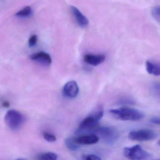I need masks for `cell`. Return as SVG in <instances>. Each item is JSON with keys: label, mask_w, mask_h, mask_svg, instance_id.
<instances>
[{"label": "cell", "mask_w": 160, "mask_h": 160, "mask_svg": "<svg viewBox=\"0 0 160 160\" xmlns=\"http://www.w3.org/2000/svg\"><path fill=\"white\" fill-rule=\"evenodd\" d=\"M37 35H32L31 36L30 38H29V45L30 47H32L34 46L37 43Z\"/></svg>", "instance_id": "cell-19"}, {"label": "cell", "mask_w": 160, "mask_h": 160, "mask_svg": "<svg viewBox=\"0 0 160 160\" xmlns=\"http://www.w3.org/2000/svg\"><path fill=\"white\" fill-rule=\"evenodd\" d=\"M38 160H57L58 155L52 152H44L37 155Z\"/></svg>", "instance_id": "cell-13"}, {"label": "cell", "mask_w": 160, "mask_h": 160, "mask_svg": "<svg viewBox=\"0 0 160 160\" xmlns=\"http://www.w3.org/2000/svg\"><path fill=\"white\" fill-rule=\"evenodd\" d=\"M123 154L130 160H143L149 156L148 153L139 145L124 148Z\"/></svg>", "instance_id": "cell-4"}, {"label": "cell", "mask_w": 160, "mask_h": 160, "mask_svg": "<svg viewBox=\"0 0 160 160\" xmlns=\"http://www.w3.org/2000/svg\"><path fill=\"white\" fill-rule=\"evenodd\" d=\"M150 122L153 124L159 125L160 123V120L159 118L157 117H153L150 119Z\"/></svg>", "instance_id": "cell-20"}, {"label": "cell", "mask_w": 160, "mask_h": 160, "mask_svg": "<svg viewBox=\"0 0 160 160\" xmlns=\"http://www.w3.org/2000/svg\"><path fill=\"white\" fill-rule=\"evenodd\" d=\"M94 132L107 142H112L118 137L117 131L112 127H97Z\"/></svg>", "instance_id": "cell-6"}, {"label": "cell", "mask_w": 160, "mask_h": 160, "mask_svg": "<svg viewBox=\"0 0 160 160\" xmlns=\"http://www.w3.org/2000/svg\"><path fill=\"white\" fill-rule=\"evenodd\" d=\"M32 60L43 63L46 65H49L52 63V59L49 54L44 52H40L32 54L31 56Z\"/></svg>", "instance_id": "cell-11"}, {"label": "cell", "mask_w": 160, "mask_h": 160, "mask_svg": "<svg viewBox=\"0 0 160 160\" xmlns=\"http://www.w3.org/2000/svg\"><path fill=\"white\" fill-rule=\"evenodd\" d=\"M65 144L68 149L71 151H76L78 149L80 146L75 141L74 138H67L65 139Z\"/></svg>", "instance_id": "cell-14"}, {"label": "cell", "mask_w": 160, "mask_h": 160, "mask_svg": "<svg viewBox=\"0 0 160 160\" xmlns=\"http://www.w3.org/2000/svg\"><path fill=\"white\" fill-rule=\"evenodd\" d=\"M32 10L31 7L30 6H27L24 9H22L20 11H18L16 14V16L18 17L25 18L29 16L32 14Z\"/></svg>", "instance_id": "cell-15"}, {"label": "cell", "mask_w": 160, "mask_h": 160, "mask_svg": "<svg viewBox=\"0 0 160 160\" xmlns=\"http://www.w3.org/2000/svg\"></svg>", "instance_id": "cell-23"}, {"label": "cell", "mask_w": 160, "mask_h": 160, "mask_svg": "<svg viewBox=\"0 0 160 160\" xmlns=\"http://www.w3.org/2000/svg\"><path fill=\"white\" fill-rule=\"evenodd\" d=\"M79 88L75 81H69L65 84L62 89L63 95L69 98H75L78 95Z\"/></svg>", "instance_id": "cell-7"}, {"label": "cell", "mask_w": 160, "mask_h": 160, "mask_svg": "<svg viewBox=\"0 0 160 160\" xmlns=\"http://www.w3.org/2000/svg\"><path fill=\"white\" fill-rule=\"evenodd\" d=\"M109 112L114 118L120 120L137 121L144 117V114L139 110L126 107L112 109Z\"/></svg>", "instance_id": "cell-2"}, {"label": "cell", "mask_w": 160, "mask_h": 160, "mask_svg": "<svg viewBox=\"0 0 160 160\" xmlns=\"http://www.w3.org/2000/svg\"><path fill=\"white\" fill-rule=\"evenodd\" d=\"M25 120V117L23 114L15 109L9 110L4 118L6 125L12 130L19 129L24 123Z\"/></svg>", "instance_id": "cell-3"}, {"label": "cell", "mask_w": 160, "mask_h": 160, "mask_svg": "<svg viewBox=\"0 0 160 160\" xmlns=\"http://www.w3.org/2000/svg\"><path fill=\"white\" fill-rule=\"evenodd\" d=\"M106 59L104 54H86L84 57V61L92 66H97L102 63Z\"/></svg>", "instance_id": "cell-8"}, {"label": "cell", "mask_w": 160, "mask_h": 160, "mask_svg": "<svg viewBox=\"0 0 160 160\" xmlns=\"http://www.w3.org/2000/svg\"><path fill=\"white\" fill-rule=\"evenodd\" d=\"M2 105L3 107L8 108L10 106V103L7 101H4L2 102Z\"/></svg>", "instance_id": "cell-21"}, {"label": "cell", "mask_w": 160, "mask_h": 160, "mask_svg": "<svg viewBox=\"0 0 160 160\" xmlns=\"http://www.w3.org/2000/svg\"><path fill=\"white\" fill-rule=\"evenodd\" d=\"M157 136L156 133L152 130L142 129L130 132L128 138L133 141H148L154 140Z\"/></svg>", "instance_id": "cell-5"}, {"label": "cell", "mask_w": 160, "mask_h": 160, "mask_svg": "<svg viewBox=\"0 0 160 160\" xmlns=\"http://www.w3.org/2000/svg\"><path fill=\"white\" fill-rule=\"evenodd\" d=\"M160 11L159 6H155L153 7L152 11V16L158 22H160Z\"/></svg>", "instance_id": "cell-17"}, {"label": "cell", "mask_w": 160, "mask_h": 160, "mask_svg": "<svg viewBox=\"0 0 160 160\" xmlns=\"http://www.w3.org/2000/svg\"><path fill=\"white\" fill-rule=\"evenodd\" d=\"M146 70L150 74L159 76L160 74V66L159 62L147 61L146 62Z\"/></svg>", "instance_id": "cell-12"}, {"label": "cell", "mask_w": 160, "mask_h": 160, "mask_svg": "<svg viewBox=\"0 0 160 160\" xmlns=\"http://www.w3.org/2000/svg\"><path fill=\"white\" fill-rule=\"evenodd\" d=\"M16 160H25V159H22V158H19V159H18Z\"/></svg>", "instance_id": "cell-22"}, {"label": "cell", "mask_w": 160, "mask_h": 160, "mask_svg": "<svg viewBox=\"0 0 160 160\" xmlns=\"http://www.w3.org/2000/svg\"><path fill=\"white\" fill-rule=\"evenodd\" d=\"M71 10L77 23L80 27L85 28L88 26L89 24L88 19L77 7L72 6Z\"/></svg>", "instance_id": "cell-10"}, {"label": "cell", "mask_w": 160, "mask_h": 160, "mask_svg": "<svg viewBox=\"0 0 160 160\" xmlns=\"http://www.w3.org/2000/svg\"><path fill=\"white\" fill-rule=\"evenodd\" d=\"M74 139L76 143L80 146L96 144L99 141V138L97 135L90 134L74 138Z\"/></svg>", "instance_id": "cell-9"}, {"label": "cell", "mask_w": 160, "mask_h": 160, "mask_svg": "<svg viewBox=\"0 0 160 160\" xmlns=\"http://www.w3.org/2000/svg\"><path fill=\"white\" fill-rule=\"evenodd\" d=\"M103 116V109L102 106L99 105L94 112L81 122L76 132L80 133L90 131H95L98 127L99 121L102 118Z\"/></svg>", "instance_id": "cell-1"}, {"label": "cell", "mask_w": 160, "mask_h": 160, "mask_svg": "<svg viewBox=\"0 0 160 160\" xmlns=\"http://www.w3.org/2000/svg\"><path fill=\"white\" fill-rule=\"evenodd\" d=\"M82 160H101L99 156L94 154H86L82 157Z\"/></svg>", "instance_id": "cell-18"}, {"label": "cell", "mask_w": 160, "mask_h": 160, "mask_svg": "<svg viewBox=\"0 0 160 160\" xmlns=\"http://www.w3.org/2000/svg\"><path fill=\"white\" fill-rule=\"evenodd\" d=\"M43 136L44 138L48 142H53L57 140L56 136L48 132H44L43 133Z\"/></svg>", "instance_id": "cell-16"}]
</instances>
